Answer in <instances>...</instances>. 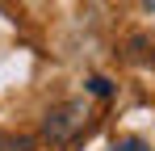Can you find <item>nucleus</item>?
Segmentation results:
<instances>
[{"label":"nucleus","instance_id":"f03ea898","mask_svg":"<svg viewBox=\"0 0 155 151\" xmlns=\"http://www.w3.org/2000/svg\"><path fill=\"white\" fill-rule=\"evenodd\" d=\"M109 151H151V143H143V139H134V134H130V139H117Z\"/></svg>","mask_w":155,"mask_h":151},{"label":"nucleus","instance_id":"7ed1b4c3","mask_svg":"<svg viewBox=\"0 0 155 151\" xmlns=\"http://www.w3.org/2000/svg\"><path fill=\"white\" fill-rule=\"evenodd\" d=\"M0 147L4 151H34V143L29 139H0Z\"/></svg>","mask_w":155,"mask_h":151},{"label":"nucleus","instance_id":"f257e3e1","mask_svg":"<svg viewBox=\"0 0 155 151\" xmlns=\"http://www.w3.org/2000/svg\"><path fill=\"white\" fill-rule=\"evenodd\" d=\"M84 126H88V109H84V101H67V105H59V109L46 113V139L63 147V143L76 139Z\"/></svg>","mask_w":155,"mask_h":151},{"label":"nucleus","instance_id":"39448f33","mask_svg":"<svg viewBox=\"0 0 155 151\" xmlns=\"http://www.w3.org/2000/svg\"><path fill=\"white\" fill-rule=\"evenodd\" d=\"M143 4H147V8H151V13H155V0H143Z\"/></svg>","mask_w":155,"mask_h":151},{"label":"nucleus","instance_id":"20e7f679","mask_svg":"<svg viewBox=\"0 0 155 151\" xmlns=\"http://www.w3.org/2000/svg\"><path fill=\"white\" fill-rule=\"evenodd\" d=\"M92 92H97V97H109V80H105V76H92Z\"/></svg>","mask_w":155,"mask_h":151}]
</instances>
